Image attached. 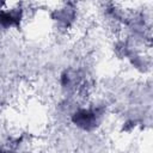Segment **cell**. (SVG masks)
Wrapping results in <instances>:
<instances>
[{
  "instance_id": "6da1fadb",
  "label": "cell",
  "mask_w": 153,
  "mask_h": 153,
  "mask_svg": "<svg viewBox=\"0 0 153 153\" xmlns=\"http://www.w3.org/2000/svg\"><path fill=\"white\" fill-rule=\"evenodd\" d=\"M73 122L84 129H92L97 126L98 112L94 110H86V109L79 110L73 116Z\"/></svg>"
},
{
  "instance_id": "7a4b0ae2",
  "label": "cell",
  "mask_w": 153,
  "mask_h": 153,
  "mask_svg": "<svg viewBox=\"0 0 153 153\" xmlns=\"http://www.w3.org/2000/svg\"><path fill=\"white\" fill-rule=\"evenodd\" d=\"M19 18L20 16L16 12H6V11L0 12V24L4 26L17 25L19 23Z\"/></svg>"
}]
</instances>
